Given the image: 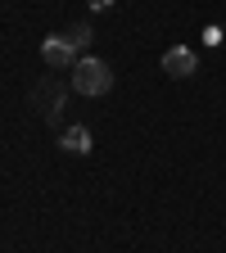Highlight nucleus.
<instances>
[{"instance_id":"423d86ee","label":"nucleus","mask_w":226,"mask_h":253,"mask_svg":"<svg viewBox=\"0 0 226 253\" xmlns=\"http://www.w3.org/2000/svg\"><path fill=\"white\" fill-rule=\"evenodd\" d=\"M63 37H68L77 50H86V45H90V27H86V23H77V27H68V32H63Z\"/></svg>"},{"instance_id":"39448f33","label":"nucleus","mask_w":226,"mask_h":253,"mask_svg":"<svg viewBox=\"0 0 226 253\" xmlns=\"http://www.w3.org/2000/svg\"><path fill=\"white\" fill-rule=\"evenodd\" d=\"M90 131H86V126H68V131H63V149H68V154H90Z\"/></svg>"},{"instance_id":"f03ea898","label":"nucleus","mask_w":226,"mask_h":253,"mask_svg":"<svg viewBox=\"0 0 226 253\" xmlns=\"http://www.w3.org/2000/svg\"><path fill=\"white\" fill-rule=\"evenodd\" d=\"M41 59L50 63V68H77L82 50H77L68 37H45V41H41Z\"/></svg>"},{"instance_id":"f257e3e1","label":"nucleus","mask_w":226,"mask_h":253,"mask_svg":"<svg viewBox=\"0 0 226 253\" xmlns=\"http://www.w3.org/2000/svg\"><path fill=\"white\" fill-rule=\"evenodd\" d=\"M109 86H113V68L95 54H82L77 68H73V90L77 95H104Z\"/></svg>"},{"instance_id":"7ed1b4c3","label":"nucleus","mask_w":226,"mask_h":253,"mask_svg":"<svg viewBox=\"0 0 226 253\" xmlns=\"http://www.w3.org/2000/svg\"><path fill=\"white\" fill-rule=\"evenodd\" d=\"M195 68H199V59H195V50H190V45H172V50L163 54V73H168V77H177V82H181V77H190Z\"/></svg>"},{"instance_id":"20e7f679","label":"nucleus","mask_w":226,"mask_h":253,"mask_svg":"<svg viewBox=\"0 0 226 253\" xmlns=\"http://www.w3.org/2000/svg\"><path fill=\"white\" fill-rule=\"evenodd\" d=\"M37 104H41L45 118H59V109H63V86L59 82H41L37 86Z\"/></svg>"},{"instance_id":"0eeeda50","label":"nucleus","mask_w":226,"mask_h":253,"mask_svg":"<svg viewBox=\"0 0 226 253\" xmlns=\"http://www.w3.org/2000/svg\"><path fill=\"white\" fill-rule=\"evenodd\" d=\"M113 5V0H90V9H109Z\"/></svg>"}]
</instances>
